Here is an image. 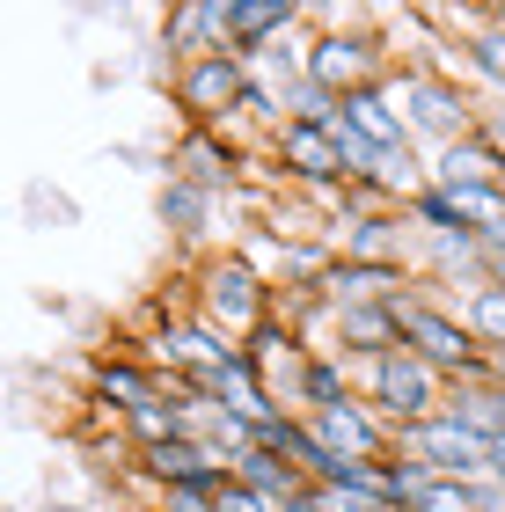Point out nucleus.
<instances>
[{"instance_id": "nucleus-6", "label": "nucleus", "mask_w": 505, "mask_h": 512, "mask_svg": "<svg viewBox=\"0 0 505 512\" xmlns=\"http://www.w3.org/2000/svg\"><path fill=\"white\" fill-rule=\"evenodd\" d=\"M396 454L418 461V469H432V476H447V483H491V476H498L491 439L476 432V425H462L454 410L425 417V425H403V432H396Z\"/></svg>"}, {"instance_id": "nucleus-1", "label": "nucleus", "mask_w": 505, "mask_h": 512, "mask_svg": "<svg viewBox=\"0 0 505 512\" xmlns=\"http://www.w3.org/2000/svg\"><path fill=\"white\" fill-rule=\"evenodd\" d=\"M315 30L301 52H308V88H323L330 103H352V96H374V88L396 81V52L366 30V15H315Z\"/></svg>"}, {"instance_id": "nucleus-9", "label": "nucleus", "mask_w": 505, "mask_h": 512, "mask_svg": "<svg viewBox=\"0 0 505 512\" xmlns=\"http://www.w3.org/2000/svg\"><path fill=\"white\" fill-rule=\"evenodd\" d=\"M308 425H315V439H323L337 461H352V469H374V461L396 454V425H388L366 395H352V403H337V410H315Z\"/></svg>"}, {"instance_id": "nucleus-22", "label": "nucleus", "mask_w": 505, "mask_h": 512, "mask_svg": "<svg viewBox=\"0 0 505 512\" xmlns=\"http://www.w3.org/2000/svg\"><path fill=\"white\" fill-rule=\"evenodd\" d=\"M462 66H469L476 81L505 88V30H498V22H476V30L462 37Z\"/></svg>"}, {"instance_id": "nucleus-20", "label": "nucleus", "mask_w": 505, "mask_h": 512, "mask_svg": "<svg viewBox=\"0 0 505 512\" xmlns=\"http://www.w3.org/2000/svg\"><path fill=\"white\" fill-rule=\"evenodd\" d=\"M447 410L462 417V425H476L484 439H505V381H454L447 388Z\"/></svg>"}, {"instance_id": "nucleus-27", "label": "nucleus", "mask_w": 505, "mask_h": 512, "mask_svg": "<svg viewBox=\"0 0 505 512\" xmlns=\"http://www.w3.org/2000/svg\"><path fill=\"white\" fill-rule=\"evenodd\" d=\"M491 286H505V256H491Z\"/></svg>"}, {"instance_id": "nucleus-23", "label": "nucleus", "mask_w": 505, "mask_h": 512, "mask_svg": "<svg viewBox=\"0 0 505 512\" xmlns=\"http://www.w3.org/2000/svg\"><path fill=\"white\" fill-rule=\"evenodd\" d=\"M315 498H323V512H396L381 491H374V476H352V483H315Z\"/></svg>"}, {"instance_id": "nucleus-7", "label": "nucleus", "mask_w": 505, "mask_h": 512, "mask_svg": "<svg viewBox=\"0 0 505 512\" xmlns=\"http://www.w3.org/2000/svg\"><path fill=\"white\" fill-rule=\"evenodd\" d=\"M169 96H176L183 118H191V132H227L235 110H242V96H249V59L242 52H213L198 66H176Z\"/></svg>"}, {"instance_id": "nucleus-19", "label": "nucleus", "mask_w": 505, "mask_h": 512, "mask_svg": "<svg viewBox=\"0 0 505 512\" xmlns=\"http://www.w3.org/2000/svg\"><path fill=\"white\" fill-rule=\"evenodd\" d=\"M154 213H162V227H169V235L198 242L205 227H213V191H198V183L169 176V183H162V198H154Z\"/></svg>"}, {"instance_id": "nucleus-21", "label": "nucleus", "mask_w": 505, "mask_h": 512, "mask_svg": "<svg viewBox=\"0 0 505 512\" xmlns=\"http://www.w3.org/2000/svg\"><path fill=\"white\" fill-rule=\"evenodd\" d=\"M454 300H462V322L476 330V344L498 359V352H505V286H491V278H484V286H469V293H454Z\"/></svg>"}, {"instance_id": "nucleus-17", "label": "nucleus", "mask_w": 505, "mask_h": 512, "mask_svg": "<svg viewBox=\"0 0 505 512\" xmlns=\"http://www.w3.org/2000/svg\"><path fill=\"white\" fill-rule=\"evenodd\" d=\"M432 183H440V191H491V183H505V161L469 132V139H454V147L432 154Z\"/></svg>"}, {"instance_id": "nucleus-10", "label": "nucleus", "mask_w": 505, "mask_h": 512, "mask_svg": "<svg viewBox=\"0 0 505 512\" xmlns=\"http://www.w3.org/2000/svg\"><path fill=\"white\" fill-rule=\"evenodd\" d=\"M242 352H249V366H257L264 395H271V403H279V410L293 417V403L308 395V366H315V344H301V337L286 330V322H264V330L242 344Z\"/></svg>"}, {"instance_id": "nucleus-15", "label": "nucleus", "mask_w": 505, "mask_h": 512, "mask_svg": "<svg viewBox=\"0 0 505 512\" xmlns=\"http://www.w3.org/2000/svg\"><path fill=\"white\" fill-rule=\"evenodd\" d=\"M337 118L352 125L366 147H374L381 161L388 154H410V118L396 110V96H388V88H374V96H352V103H337Z\"/></svg>"}, {"instance_id": "nucleus-28", "label": "nucleus", "mask_w": 505, "mask_h": 512, "mask_svg": "<svg viewBox=\"0 0 505 512\" xmlns=\"http://www.w3.org/2000/svg\"><path fill=\"white\" fill-rule=\"evenodd\" d=\"M491 461H498V476H505V439H491Z\"/></svg>"}, {"instance_id": "nucleus-25", "label": "nucleus", "mask_w": 505, "mask_h": 512, "mask_svg": "<svg viewBox=\"0 0 505 512\" xmlns=\"http://www.w3.org/2000/svg\"><path fill=\"white\" fill-rule=\"evenodd\" d=\"M220 512H279V505H271V498H257V491H242V483L227 476V483H220Z\"/></svg>"}, {"instance_id": "nucleus-14", "label": "nucleus", "mask_w": 505, "mask_h": 512, "mask_svg": "<svg viewBox=\"0 0 505 512\" xmlns=\"http://www.w3.org/2000/svg\"><path fill=\"white\" fill-rule=\"evenodd\" d=\"M301 22V8L293 0H227V37H235L242 59L271 52V44H286V30Z\"/></svg>"}, {"instance_id": "nucleus-24", "label": "nucleus", "mask_w": 505, "mask_h": 512, "mask_svg": "<svg viewBox=\"0 0 505 512\" xmlns=\"http://www.w3.org/2000/svg\"><path fill=\"white\" fill-rule=\"evenodd\" d=\"M154 512H220V491H154Z\"/></svg>"}, {"instance_id": "nucleus-18", "label": "nucleus", "mask_w": 505, "mask_h": 512, "mask_svg": "<svg viewBox=\"0 0 505 512\" xmlns=\"http://www.w3.org/2000/svg\"><path fill=\"white\" fill-rule=\"evenodd\" d=\"M235 483H242V491H257V498H271V505H286V498L308 491V476L293 469L286 454H271V447H249V454L235 461Z\"/></svg>"}, {"instance_id": "nucleus-29", "label": "nucleus", "mask_w": 505, "mask_h": 512, "mask_svg": "<svg viewBox=\"0 0 505 512\" xmlns=\"http://www.w3.org/2000/svg\"><path fill=\"white\" fill-rule=\"evenodd\" d=\"M44 512H88V505H59V498H52V505H44Z\"/></svg>"}, {"instance_id": "nucleus-8", "label": "nucleus", "mask_w": 505, "mask_h": 512, "mask_svg": "<svg viewBox=\"0 0 505 512\" xmlns=\"http://www.w3.org/2000/svg\"><path fill=\"white\" fill-rule=\"evenodd\" d=\"M271 161H279V176H293L308 198L323 191H344L352 183V169H344V147L330 125H308V118H286L279 132H271Z\"/></svg>"}, {"instance_id": "nucleus-12", "label": "nucleus", "mask_w": 505, "mask_h": 512, "mask_svg": "<svg viewBox=\"0 0 505 512\" xmlns=\"http://www.w3.org/2000/svg\"><path fill=\"white\" fill-rule=\"evenodd\" d=\"M162 44L176 66H198L213 52H235V37H227V0H176L162 15Z\"/></svg>"}, {"instance_id": "nucleus-3", "label": "nucleus", "mask_w": 505, "mask_h": 512, "mask_svg": "<svg viewBox=\"0 0 505 512\" xmlns=\"http://www.w3.org/2000/svg\"><path fill=\"white\" fill-rule=\"evenodd\" d=\"M198 315L213 322L220 337H235L249 344L271 322V278L249 264L242 249H227V256H205L198 264Z\"/></svg>"}, {"instance_id": "nucleus-2", "label": "nucleus", "mask_w": 505, "mask_h": 512, "mask_svg": "<svg viewBox=\"0 0 505 512\" xmlns=\"http://www.w3.org/2000/svg\"><path fill=\"white\" fill-rule=\"evenodd\" d=\"M396 330H403V352H418L425 366H440L447 381H484L491 374V352L462 322V300L440 293V286H410L396 300Z\"/></svg>"}, {"instance_id": "nucleus-16", "label": "nucleus", "mask_w": 505, "mask_h": 512, "mask_svg": "<svg viewBox=\"0 0 505 512\" xmlns=\"http://www.w3.org/2000/svg\"><path fill=\"white\" fill-rule=\"evenodd\" d=\"M88 388H96V403H110V410H140V403H154L162 395V374H154V359H96L88 366Z\"/></svg>"}, {"instance_id": "nucleus-13", "label": "nucleus", "mask_w": 505, "mask_h": 512, "mask_svg": "<svg viewBox=\"0 0 505 512\" xmlns=\"http://www.w3.org/2000/svg\"><path fill=\"white\" fill-rule=\"evenodd\" d=\"M242 169H249V154H242L227 132H183V139H176V154H169V176L198 183V191H213V198H220V191H235Z\"/></svg>"}, {"instance_id": "nucleus-4", "label": "nucleus", "mask_w": 505, "mask_h": 512, "mask_svg": "<svg viewBox=\"0 0 505 512\" xmlns=\"http://www.w3.org/2000/svg\"><path fill=\"white\" fill-rule=\"evenodd\" d=\"M352 381H359V395H366V403H374L396 432L440 417V410H447V388H454L440 366H425L418 352H403V344H396L388 359H374V366H352Z\"/></svg>"}, {"instance_id": "nucleus-5", "label": "nucleus", "mask_w": 505, "mask_h": 512, "mask_svg": "<svg viewBox=\"0 0 505 512\" xmlns=\"http://www.w3.org/2000/svg\"><path fill=\"white\" fill-rule=\"evenodd\" d=\"M388 96H396V110L410 118V139L425 132V139H440V147L469 139L476 118H484V110L462 96V81H454L447 66H403V74L388 81ZM440 147H432V154H440Z\"/></svg>"}, {"instance_id": "nucleus-11", "label": "nucleus", "mask_w": 505, "mask_h": 512, "mask_svg": "<svg viewBox=\"0 0 505 512\" xmlns=\"http://www.w3.org/2000/svg\"><path fill=\"white\" fill-rule=\"evenodd\" d=\"M132 476H147L154 491H220L227 461L213 447H198V439H162V447L132 454Z\"/></svg>"}, {"instance_id": "nucleus-26", "label": "nucleus", "mask_w": 505, "mask_h": 512, "mask_svg": "<svg viewBox=\"0 0 505 512\" xmlns=\"http://www.w3.org/2000/svg\"><path fill=\"white\" fill-rule=\"evenodd\" d=\"M476 139H484V147L505 161V110H484V118H476Z\"/></svg>"}]
</instances>
